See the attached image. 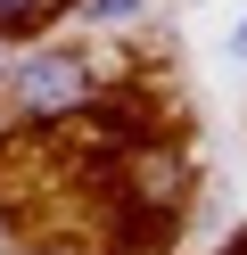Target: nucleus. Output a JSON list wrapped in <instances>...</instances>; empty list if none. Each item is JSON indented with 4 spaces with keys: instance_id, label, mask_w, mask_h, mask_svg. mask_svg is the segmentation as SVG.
<instances>
[{
    "instance_id": "nucleus-4",
    "label": "nucleus",
    "mask_w": 247,
    "mask_h": 255,
    "mask_svg": "<svg viewBox=\"0 0 247 255\" xmlns=\"http://www.w3.org/2000/svg\"><path fill=\"white\" fill-rule=\"evenodd\" d=\"M231 255H247V231H239V247H231Z\"/></svg>"
},
{
    "instance_id": "nucleus-2",
    "label": "nucleus",
    "mask_w": 247,
    "mask_h": 255,
    "mask_svg": "<svg viewBox=\"0 0 247 255\" xmlns=\"http://www.w3.org/2000/svg\"><path fill=\"white\" fill-rule=\"evenodd\" d=\"M41 8H58V0H0V33H16V25H33Z\"/></svg>"
},
{
    "instance_id": "nucleus-1",
    "label": "nucleus",
    "mask_w": 247,
    "mask_h": 255,
    "mask_svg": "<svg viewBox=\"0 0 247 255\" xmlns=\"http://www.w3.org/2000/svg\"><path fill=\"white\" fill-rule=\"evenodd\" d=\"M8 99H16V116H74L82 99H91V58L82 50H33V58H16V74H8Z\"/></svg>"
},
{
    "instance_id": "nucleus-3",
    "label": "nucleus",
    "mask_w": 247,
    "mask_h": 255,
    "mask_svg": "<svg viewBox=\"0 0 247 255\" xmlns=\"http://www.w3.org/2000/svg\"><path fill=\"white\" fill-rule=\"evenodd\" d=\"M239 58H247V25H239Z\"/></svg>"
}]
</instances>
